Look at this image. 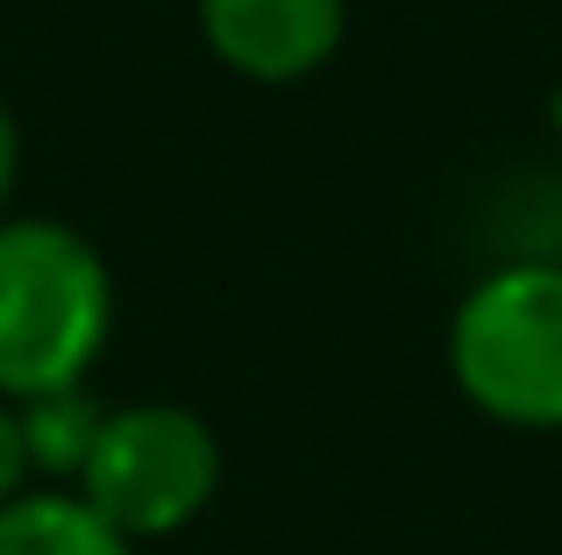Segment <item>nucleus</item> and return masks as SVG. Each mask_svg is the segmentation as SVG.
<instances>
[{"label":"nucleus","mask_w":562,"mask_h":555,"mask_svg":"<svg viewBox=\"0 0 562 555\" xmlns=\"http://www.w3.org/2000/svg\"><path fill=\"white\" fill-rule=\"evenodd\" d=\"M14 420H22L29 471H43V477H79V463H86V449H93L108 406H100L86 385H57V392L22 399V406H14Z\"/></svg>","instance_id":"nucleus-6"},{"label":"nucleus","mask_w":562,"mask_h":555,"mask_svg":"<svg viewBox=\"0 0 562 555\" xmlns=\"http://www.w3.org/2000/svg\"><path fill=\"white\" fill-rule=\"evenodd\" d=\"M449 371L477 414L562 434V264H498L449 320Z\"/></svg>","instance_id":"nucleus-2"},{"label":"nucleus","mask_w":562,"mask_h":555,"mask_svg":"<svg viewBox=\"0 0 562 555\" xmlns=\"http://www.w3.org/2000/svg\"><path fill=\"white\" fill-rule=\"evenodd\" d=\"M0 555H136V542L71 491H14L0 506Z\"/></svg>","instance_id":"nucleus-5"},{"label":"nucleus","mask_w":562,"mask_h":555,"mask_svg":"<svg viewBox=\"0 0 562 555\" xmlns=\"http://www.w3.org/2000/svg\"><path fill=\"white\" fill-rule=\"evenodd\" d=\"M221 485V442L192 406H114L79 463V499L128 542L179 534Z\"/></svg>","instance_id":"nucleus-3"},{"label":"nucleus","mask_w":562,"mask_h":555,"mask_svg":"<svg viewBox=\"0 0 562 555\" xmlns=\"http://www.w3.org/2000/svg\"><path fill=\"white\" fill-rule=\"evenodd\" d=\"M114 328V278L65 222H0V399L86 385Z\"/></svg>","instance_id":"nucleus-1"},{"label":"nucleus","mask_w":562,"mask_h":555,"mask_svg":"<svg viewBox=\"0 0 562 555\" xmlns=\"http://www.w3.org/2000/svg\"><path fill=\"white\" fill-rule=\"evenodd\" d=\"M14 165H22V136H14V114L0 107V207H8V193H14Z\"/></svg>","instance_id":"nucleus-8"},{"label":"nucleus","mask_w":562,"mask_h":555,"mask_svg":"<svg viewBox=\"0 0 562 555\" xmlns=\"http://www.w3.org/2000/svg\"><path fill=\"white\" fill-rule=\"evenodd\" d=\"M200 36L243 79L292 86L342 50V0H200Z\"/></svg>","instance_id":"nucleus-4"},{"label":"nucleus","mask_w":562,"mask_h":555,"mask_svg":"<svg viewBox=\"0 0 562 555\" xmlns=\"http://www.w3.org/2000/svg\"><path fill=\"white\" fill-rule=\"evenodd\" d=\"M22 477H29V449H22V420H14V406L0 399V506L22 491Z\"/></svg>","instance_id":"nucleus-7"}]
</instances>
